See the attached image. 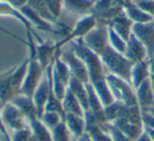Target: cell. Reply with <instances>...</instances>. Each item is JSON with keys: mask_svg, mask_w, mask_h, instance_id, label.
Instances as JSON below:
<instances>
[{"mask_svg": "<svg viewBox=\"0 0 154 141\" xmlns=\"http://www.w3.org/2000/svg\"><path fill=\"white\" fill-rule=\"evenodd\" d=\"M134 3L145 13L154 18V0H137Z\"/></svg>", "mask_w": 154, "mask_h": 141, "instance_id": "37", "label": "cell"}, {"mask_svg": "<svg viewBox=\"0 0 154 141\" xmlns=\"http://www.w3.org/2000/svg\"><path fill=\"white\" fill-rule=\"evenodd\" d=\"M124 55L126 56L132 63H137V62L149 59L146 47L143 46V43H141L133 34H131L130 38L127 41L126 51H125Z\"/></svg>", "mask_w": 154, "mask_h": 141, "instance_id": "14", "label": "cell"}, {"mask_svg": "<svg viewBox=\"0 0 154 141\" xmlns=\"http://www.w3.org/2000/svg\"><path fill=\"white\" fill-rule=\"evenodd\" d=\"M11 103H13L26 116L28 121L34 117H38V114H37L36 107H35L34 101H33L32 97L26 96L23 94H18L17 96H15L12 99Z\"/></svg>", "mask_w": 154, "mask_h": 141, "instance_id": "20", "label": "cell"}, {"mask_svg": "<svg viewBox=\"0 0 154 141\" xmlns=\"http://www.w3.org/2000/svg\"><path fill=\"white\" fill-rule=\"evenodd\" d=\"M63 121L74 138H78L86 133V120L84 116L66 114Z\"/></svg>", "mask_w": 154, "mask_h": 141, "instance_id": "22", "label": "cell"}, {"mask_svg": "<svg viewBox=\"0 0 154 141\" xmlns=\"http://www.w3.org/2000/svg\"><path fill=\"white\" fill-rule=\"evenodd\" d=\"M133 24L134 23L122 12L119 15L116 16L114 19L111 20V22L109 23V26L111 28H113L122 38H124L126 41H128V39L130 38L131 34H132Z\"/></svg>", "mask_w": 154, "mask_h": 141, "instance_id": "19", "label": "cell"}, {"mask_svg": "<svg viewBox=\"0 0 154 141\" xmlns=\"http://www.w3.org/2000/svg\"><path fill=\"white\" fill-rule=\"evenodd\" d=\"M126 1H131V2H135V1H137V0H126Z\"/></svg>", "mask_w": 154, "mask_h": 141, "instance_id": "46", "label": "cell"}, {"mask_svg": "<svg viewBox=\"0 0 154 141\" xmlns=\"http://www.w3.org/2000/svg\"><path fill=\"white\" fill-rule=\"evenodd\" d=\"M107 130L109 133L110 137H111L112 141H134L111 123L107 125Z\"/></svg>", "mask_w": 154, "mask_h": 141, "instance_id": "34", "label": "cell"}, {"mask_svg": "<svg viewBox=\"0 0 154 141\" xmlns=\"http://www.w3.org/2000/svg\"><path fill=\"white\" fill-rule=\"evenodd\" d=\"M97 26V20L93 14H88V15L82 16L79 20L76 22L73 28L69 31V33L58 43H56L58 50H61L64 45L69 44L70 42L77 39H82L91 30Z\"/></svg>", "mask_w": 154, "mask_h": 141, "instance_id": "6", "label": "cell"}, {"mask_svg": "<svg viewBox=\"0 0 154 141\" xmlns=\"http://www.w3.org/2000/svg\"><path fill=\"white\" fill-rule=\"evenodd\" d=\"M52 141H73L74 137L72 136L66 123L62 120L58 125H56L53 130H51Z\"/></svg>", "mask_w": 154, "mask_h": 141, "instance_id": "30", "label": "cell"}, {"mask_svg": "<svg viewBox=\"0 0 154 141\" xmlns=\"http://www.w3.org/2000/svg\"><path fill=\"white\" fill-rule=\"evenodd\" d=\"M135 95H136L137 105L143 112L148 111L150 107L154 106V93L150 83V78L143 81L135 90Z\"/></svg>", "mask_w": 154, "mask_h": 141, "instance_id": "15", "label": "cell"}, {"mask_svg": "<svg viewBox=\"0 0 154 141\" xmlns=\"http://www.w3.org/2000/svg\"><path fill=\"white\" fill-rule=\"evenodd\" d=\"M153 22H154V20H153Z\"/></svg>", "mask_w": 154, "mask_h": 141, "instance_id": "48", "label": "cell"}, {"mask_svg": "<svg viewBox=\"0 0 154 141\" xmlns=\"http://www.w3.org/2000/svg\"></svg>", "mask_w": 154, "mask_h": 141, "instance_id": "50", "label": "cell"}, {"mask_svg": "<svg viewBox=\"0 0 154 141\" xmlns=\"http://www.w3.org/2000/svg\"><path fill=\"white\" fill-rule=\"evenodd\" d=\"M90 83L93 86V88H94L95 93H96V95L98 96L99 100L103 103V106H108V105L112 104V103L115 101L106 78L97 80V81H94V82H90Z\"/></svg>", "mask_w": 154, "mask_h": 141, "instance_id": "27", "label": "cell"}, {"mask_svg": "<svg viewBox=\"0 0 154 141\" xmlns=\"http://www.w3.org/2000/svg\"><path fill=\"white\" fill-rule=\"evenodd\" d=\"M45 1H47L54 17L58 19L61 15L62 10H63V0H45Z\"/></svg>", "mask_w": 154, "mask_h": 141, "instance_id": "36", "label": "cell"}, {"mask_svg": "<svg viewBox=\"0 0 154 141\" xmlns=\"http://www.w3.org/2000/svg\"><path fill=\"white\" fill-rule=\"evenodd\" d=\"M132 34L143 43L148 53V57L151 59L154 55V22L147 23H134Z\"/></svg>", "mask_w": 154, "mask_h": 141, "instance_id": "10", "label": "cell"}, {"mask_svg": "<svg viewBox=\"0 0 154 141\" xmlns=\"http://www.w3.org/2000/svg\"><path fill=\"white\" fill-rule=\"evenodd\" d=\"M106 79H107V82L109 84V88L115 101L128 105V106L137 105L135 90L131 86L130 82L114 75H110V74H107Z\"/></svg>", "mask_w": 154, "mask_h": 141, "instance_id": "4", "label": "cell"}, {"mask_svg": "<svg viewBox=\"0 0 154 141\" xmlns=\"http://www.w3.org/2000/svg\"><path fill=\"white\" fill-rule=\"evenodd\" d=\"M109 45L113 50H115L118 53L124 54L126 51L127 46V41L124 38L119 36L113 28H111L109 26Z\"/></svg>", "mask_w": 154, "mask_h": 141, "instance_id": "31", "label": "cell"}, {"mask_svg": "<svg viewBox=\"0 0 154 141\" xmlns=\"http://www.w3.org/2000/svg\"><path fill=\"white\" fill-rule=\"evenodd\" d=\"M130 107L128 105H125L117 101H114L112 104L105 106V115L107 118L109 123H113V122L117 121L119 119L127 117V115L129 114Z\"/></svg>", "mask_w": 154, "mask_h": 141, "instance_id": "28", "label": "cell"}, {"mask_svg": "<svg viewBox=\"0 0 154 141\" xmlns=\"http://www.w3.org/2000/svg\"><path fill=\"white\" fill-rule=\"evenodd\" d=\"M40 120L50 130H53L56 125L60 123V122L63 120V117H62L60 114L55 113V112H43L42 115L40 116Z\"/></svg>", "mask_w": 154, "mask_h": 141, "instance_id": "32", "label": "cell"}, {"mask_svg": "<svg viewBox=\"0 0 154 141\" xmlns=\"http://www.w3.org/2000/svg\"><path fill=\"white\" fill-rule=\"evenodd\" d=\"M135 141H152V139L148 136V134L145 132V130H143V132L141 133V135Z\"/></svg>", "mask_w": 154, "mask_h": 141, "instance_id": "40", "label": "cell"}, {"mask_svg": "<svg viewBox=\"0 0 154 141\" xmlns=\"http://www.w3.org/2000/svg\"><path fill=\"white\" fill-rule=\"evenodd\" d=\"M55 112L58 113L64 117V111L63 107H62V101L60 99H58L55 95L53 94V92H51V95L49 97V100H48L47 104L45 107V112Z\"/></svg>", "mask_w": 154, "mask_h": 141, "instance_id": "33", "label": "cell"}, {"mask_svg": "<svg viewBox=\"0 0 154 141\" xmlns=\"http://www.w3.org/2000/svg\"><path fill=\"white\" fill-rule=\"evenodd\" d=\"M143 130H145V132L148 134V136L152 139V141H154V130H152V128H147V126H145V125H143Z\"/></svg>", "mask_w": 154, "mask_h": 141, "instance_id": "41", "label": "cell"}, {"mask_svg": "<svg viewBox=\"0 0 154 141\" xmlns=\"http://www.w3.org/2000/svg\"><path fill=\"white\" fill-rule=\"evenodd\" d=\"M60 58L62 61L66 64L71 72L72 77L76 78V79L80 80V81L85 82V83H89L90 79H89V74L85 63L82 61L80 58H78L72 50L69 49H61L59 53Z\"/></svg>", "mask_w": 154, "mask_h": 141, "instance_id": "8", "label": "cell"}, {"mask_svg": "<svg viewBox=\"0 0 154 141\" xmlns=\"http://www.w3.org/2000/svg\"><path fill=\"white\" fill-rule=\"evenodd\" d=\"M68 88L73 93V95L76 97L77 100L79 101V103L82 104L84 111L85 112L88 111L89 105H88V90H87V83H85V82L72 77L70 80Z\"/></svg>", "mask_w": 154, "mask_h": 141, "instance_id": "24", "label": "cell"}, {"mask_svg": "<svg viewBox=\"0 0 154 141\" xmlns=\"http://www.w3.org/2000/svg\"><path fill=\"white\" fill-rule=\"evenodd\" d=\"M0 16H7V17H12V18H14V19L18 20V21L24 26V28L26 30V33H30V34L34 35L35 38H36V42L42 41L38 37V35L35 33L32 24H31L30 21L24 17L23 14L21 13V11L16 9V8H14L13 5H11L9 2H7L5 0H0Z\"/></svg>", "mask_w": 154, "mask_h": 141, "instance_id": "13", "label": "cell"}, {"mask_svg": "<svg viewBox=\"0 0 154 141\" xmlns=\"http://www.w3.org/2000/svg\"><path fill=\"white\" fill-rule=\"evenodd\" d=\"M73 141H74V140H73Z\"/></svg>", "mask_w": 154, "mask_h": 141, "instance_id": "51", "label": "cell"}, {"mask_svg": "<svg viewBox=\"0 0 154 141\" xmlns=\"http://www.w3.org/2000/svg\"><path fill=\"white\" fill-rule=\"evenodd\" d=\"M124 13L133 23H147V22H151L154 20L153 17L145 13L134 2H131V1H125Z\"/></svg>", "mask_w": 154, "mask_h": 141, "instance_id": "21", "label": "cell"}, {"mask_svg": "<svg viewBox=\"0 0 154 141\" xmlns=\"http://www.w3.org/2000/svg\"><path fill=\"white\" fill-rule=\"evenodd\" d=\"M20 11H21V13L23 14L24 17L30 21V23L32 24L33 28L35 26V28H39V30L45 31V32H47V33H52V34H57V35H59V34L63 35V33L60 32V31H57L55 28H54V24L50 23V22L43 20L41 17H39V16L37 15L33 10H31L28 5H26V7H23L22 9H20Z\"/></svg>", "mask_w": 154, "mask_h": 141, "instance_id": "17", "label": "cell"}, {"mask_svg": "<svg viewBox=\"0 0 154 141\" xmlns=\"http://www.w3.org/2000/svg\"><path fill=\"white\" fill-rule=\"evenodd\" d=\"M0 136L2 137L5 141H11V135L9 133L7 125L5 124L2 119V115H1V109H0Z\"/></svg>", "mask_w": 154, "mask_h": 141, "instance_id": "38", "label": "cell"}, {"mask_svg": "<svg viewBox=\"0 0 154 141\" xmlns=\"http://www.w3.org/2000/svg\"><path fill=\"white\" fill-rule=\"evenodd\" d=\"M1 115L8 130L12 133L29 128V121L26 116L11 102L3 104L1 107Z\"/></svg>", "mask_w": 154, "mask_h": 141, "instance_id": "9", "label": "cell"}, {"mask_svg": "<svg viewBox=\"0 0 154 141\" xmlns=\"http://www.w3.org/2000/svg\"><path fill=\"white\" fill-rule=\"evenodd\" d=\"M126 0H95L91 14L95 16L97 23L109 26L112 19L124 12Z\"/></svg>", "mask_w": 154, "mask_h": 141, "instance_id": "5", "label": "cell"}, {"mask_svg": "<svg viewBox=\"0 0 154 141\" xmlns=\"http://www.w3.org/2000/svg\"><path fill=\"white\" fill-rule=\"evenodd\" d=\"M70 49L75 53V55L82 59L85 63L89 74L90 82H94L97 80H100L106 78L107 72L101 61V58L99 55L91 51L90 49L85 45L82 39H77L69 43Z\"/></svg>", "mask_w": 154, "mask_h": 141, "instance_id": "2", "label": "cell"}, {"mask_svg": "<svg viewBox=\"0 0 154 141\" xmlns=\"http://www.w3.org/2000/svg\"><path fill=\"white\" fill-rule=\"evenodd\" d=\"M29 128L36 141H52L51 130L41 122L39 117L29 120Z\"/></svg>", "mask_w": 154, "mask_h": 141, "instance_id": "25", "label": "cell"}, {"mask_svg": "<svg viewBox=\"0 0 154 141\" xmlns=\"http://www.w3.org/2000/svg\"><path fill=\"white\" fill-rule=\"evenodd\" d=\"M74 141H91V139L89 138V136L88 135L85 133L82 136H80V137H78V138H74Z\"/></svg>", "mask_w": 154, "mask_h": 141, "instance_id": "42", "label": "cell"}, {"mask_svg": "<svg viewBox=\"0 0 154 141\" xmlns=\"http://www.w3.org/2000/svg\"><path fill=\"white\" fill-rule=\"evenodd\" d=\"M82 41L88 49L100 56L109 46V26L103 23H97V26L82 38Z\"/></svg>", "mask_w": 154, "mask_h": 141, "instance_id": "7", "label": "cell"}, {"mask_svg": "<svg viewBox=\"0 0 154 141\" xmlns=\"http://www.w3.org/2000/svg\"><path fill=\"white\" fill-rule=\"evenodd\" d=\"M149 60H150V68H151V72H154V55H153V57Z\"/></svg>", "mask_w": 154, "mask_h": 141, "instance_id": "44", "label": "cell"}, {"mask_svg": "<svg viewBox=\"0 0 154 141\" xmlns=\"http://www.w3.org/2000/svg\"><path fill=\"white\" fill-rule=\"evenodd\" d=\"M59 51L60 50L57 49L56 43L49 41H40V42L35 41V53L45 70L52 64Z\"/></svg>", "mask_w": 154, "mask_h": 141, "instance_id": "11", "label": "cell"}, {"mask_svg": "<svg viewBox=\"0 0 154 141\" xmlns=\"http://www.w3.org/2000/svg\"><path fill=\"white\" fill-rule=\"evenodd\" d=\"M51 92H52L51 82H50V79L48 77L47 73H45V76L41 79L40 83L38 84V86L36 88V90H35L34 94L32 96L35 107H36L37 114H38V117H40L43 112H45V104H47L48 100H49Z\"/></svg>", "mask_w": 154, "mask_h": 141, "instance_id": "12", "label": "cell"}, {"mask_svg": "<svg viewBox=\"0 0 154 141\" xmlns=\"http://www.w3.org/2000/svg\"><path fill=\"white\" fill-rule=\"evenodd\" d=\"M94 1H95V0H94Z\"/></svg>", "mask_w": 154, "mask_h": 141, "instance_id": "49", "label": "cell"}, {"mask_svg": "<svg viewBox=\"0 0 154 141\" xmlns=\"http://www.w3.org/2000/svg\"><path fill=\"white\" fill-rule=\"evenodd\" d=\"M145 112H149L150 114H152V115L154 116V106H152V107H150L148 111H145Z\"/></svg>", "mask_w": 154, "mask_h": 141, "instance_id": "45", "label": "cell"}, {"mask_svg": "<svg viewBox=\"0 0 154 141\" xmlns=\"http://www.w3.org/2000/svg\"><path fill=\"white\" fill-rule=\"evenodd\" d=\"M11 141H36V140L33 137L30 128H26L24 130L14 132L11 136Z\"/></svg>", "mask_w": 154, "mask_h": 141, "instance_id": "35", "label": "cell"}, {"mask_svg": "<svg viewBox=\"0 0 154 141\" xmlns=\"http://www.w3.org/2000/svg\"><path fill=\"white\" fill-rule=\"evenodd\" d=\"M151 68H150V60H143V61L134 63L131 70V78L130 83L134 90H136L143 81L150 78Z\"/></svg>", "mask_w": 154, "mask_h": 141, "instance_id": "16", "label": "cell"}, {"mask_svg": "<svg viewBox=\"0 0 154 141\" xmlns=\"http://www.w3.org/2000/svg\"><path fill=\"white\" fill-rule=\"evenodd\" d=\"M62 107H63L64 115L66 114H74V115L84 116L85 114L82 104L69 88L64 95L63 99H62Z\"/></svg>", "mask_w": 154, "mask_h": 141, "instance_id": "29", "label": "cell"}, {"mask_svg": "<svg viewBox=\"0 0 154 141\" xmlns=\"http://www.w3.org/2000/svg\"><path fill=\"white\" fill-rule=\"evenodd\" d=\"M94 0H63V9L77 15L91 14L94 7Z\"/></svg>", "mask_w": 154, "mask_h": 141, "instance_id": "23", "label": "cell"}, {"mask_svg": "<svg viewBox=\"0 0 154 141\" xmlns=\"http://www.w3.org/2000/svg\"><path fill=\"white\" fill-rule=\"evenodd\" d=\"M111 124H113L115 128H117L118 130H122L124 134H126L127 136L130 137L134 141L143 132V122L134 121V120H131L129 118H122V119L117 120V121L113 122Z\"/></svg>", "mask_w": 154, "mask_h": 141, "instance_id": "18", "label": "cell"}, {"mask_svg": "<svg viewBox=\"0 0 154 141\" xmlns=\"http://www.w3.org/2000/svg\"><path fill=\"white\" fill-rule=\"evenodd\" d=\"M150 83H151L152 90L154 93V72H151V74H150Z\"/></svg>", "mask_w": 154, "mask_h": 141, "instance_id": "43", "label": "cell"}, {"mask_svg": "<svg viewBox=\"0 0 154 141\" xmlns=\"http://www.w3.org/2000/svg\"><path fill=\"white\" fill-rule=\"evenodd\" d=\"M3 106V104H2V103H1V102H0V109H1V107H2Z\"/></svg>", "mask_w": 154, "mask_h": 141, "instance_id": "47", "label": "cell"}, {"mask_svg": "<svg viewBox=\"0 0 154 141\" xmlns=\"http://www.w3.org/2000/svg\"><path fill=\"white\" fill-rule=\"evenodd\" d=\"M28 58L21 64L0 75V102L5 104L18 94H20L21 86L28 68Z\"/></svg>", "mask_w": 154, "mask_h": 141, "instance_id": "1", "label": "cell"}, {"mask_svg": "<svg viewBox=\"0 0 154 141\" xmlns=\"http://www.w3.org/2000/svg\"><path fill=\"white\" fill-rule=\"evenodd\" d=\"M100 58L107 74L130 82L131 70L134 63H132L124 54L118 53L109 45L100 55Z\"/></svg>", "mask_w": 154, "mask_h": 141, "instance_id": "3", "label": "cell"}, {"mask_svg": "<svg viewBox=\"0 0 154 141\" xmlns=\"http://www.w3.org/2000/svg\"><path fill=\"white\" fill-rule=\"evenodd\" d=\"M28 5L31 10L35 12L39 17H41L43 20L50 22L52 24L57 23V20L54 15L52 14L51 10H50L49 5H48L45 0H29Z\"/></svg>", "mask_w": 154, "mask_h": 141, "instance_id": "26", "label": "cell"}, {"mask_svg": "<svg viewBox=\"0 0 154 141\" xmlns=\"http://www.w3.org/2000/svg\"><path fill=\"white\" fill-rule=\"evenodd\" d=\"M5 1L9 2L10 4L13 5L14 8H16V9H18V10L26 7L29 2V0H5Z\"/></svg>", "mask_w": 154, "mask_h": 141, "instance_id": "39", "label": "cell"}]
</instances>
